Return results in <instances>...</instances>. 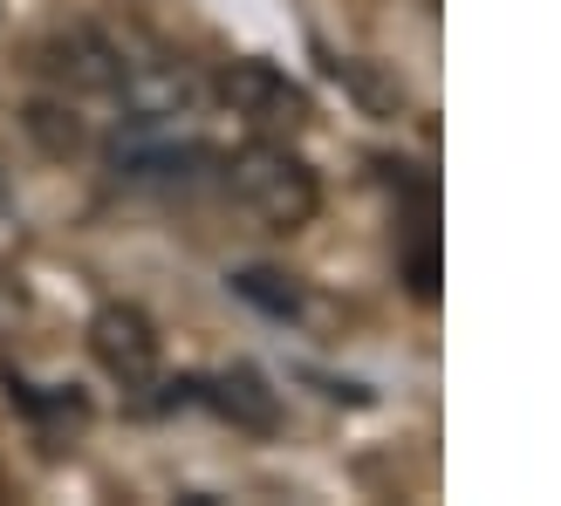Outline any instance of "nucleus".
Here are the masks:
<instances>
[{"mask_svg": "<svg viewBox=\"0 0 561 506\" xmlns=\"http://www.w3.org/2000/svg\"><path fill=\"white\" fill-rule=\"evenodd\" d=\"M110 96H117L130 130H179L206 110V76L185 62V55L164 48H124L117 76H110Z\"/></svg>", "mask_w": 561, "mask_h": 506, "instance_id": "2", "label": "nucleus"}, {"mask_svg": "<svg viewBox=\"0 0 561 506\" xmlns=\"http://www.w3.org/2000/svg\"><path fill=\"white\" fill-rule=\"evenodd\" d=\"M213 404L227 411L233 425H254V432H274V417H280V411H274V390H267V377H261V370H247V363L213 383Z\"/></svg>", "mask_w": 561, "mask_h": 506, "instance_id": "6", "label": "nucleus"}, {"mask_svg": "<svg viewBox=\"0 0 561 506\" xmlns=\"http://www.w3.org/2000/svg\"><path fill=\"white\" fill-rule=\"evenodd\" d=\"M27 322V288H21V274H0V335H14Z\"/></svg>", "mask_w": 561, "mask_h": 506, "instance_id": "10", "label": "nucleus"}, {"mask_svg": "<svg viewBox=\"0 0 561 506\" xmlns=\"http://www.w3.org/2000/svg\"><path fill=\"white\" fill-rule=\"evenodd\" d=\"M27 137H35L48 158H76L82 151V117L69 103H27Z\"/></svg>", "mask_w": 561, "mask_h": 506, "instance_id": "9", "label": "nucleus"}, {"mask_svg": "<svg viewBox=\"0 0 561 506\" xmlns=\"http://www.w3.org/2000/svg\"><path fill=\"white\" fill-rule=\"evenodd\" d=\"M219 172H227V192L240 199V212L261 219L267 233H301L322 212V179L280 137H247L240 151L219 158Z\"/></svg>", "mask_w": 561, "mask_h": 506, "instance_id": "1", "label": "nucleus"}, {"mask_svg": "<svg viewBox=\"0 0 561 506\" xmlns=\"http://www.w3.org/2000/svg\"><path fill=\"white\" fill-rule=\"evenodd\" d=\"M425 8H438V0H425Z\"/></svg>", "mask_w": 561, "mask_h": 506, "instance_id": "11", "label": "nucleus"}, {"mask_svg": "<svg viewBox=\"0 0 561 506\" xmlns=\"http://www.w3.org/2000/svg\"><path fill=\"white\" fill-rule=\"evenodd\" d=\"M90 356H96V370L117 390H130V398L158 390V377H164L158 329H151L145 308H130V301H103L90 315Z\"/></svg>", "mask_w": 561, "mask_h": 506, "instance_id": "3", "label": "nucleus"}, {"mask_svg": "<svg viewBox=\"0 0 561 506\" xmlns=\"http://www.w3.org/2000/svg\"><path fill=\"white\" fill-rule=\"evenodd\" d=\"M192 164H206V151H172V145H145V137H137V145H117V172L124 179H145V185H185L192 179Z\"/></svg>", "mask_w": 561, "mask_h": 506, "instance_id": "7", "label": "nucleus"}, {"mask_svg": "<svg viewBox=\"0 0 561 506\" xmlns=\"http://www.w3.org/2000/svg\"><path fill=\"white\" fill-rule=\"evenodd\" d=\"M124 62V42H110L103 27H62L48 48H42V69L62 82V90H103L110 96V76H117Z\"/></svg>", "mask_w": 561, "mask_h": 506, "instance_id": "5", "label": "nucleus"}, {"mask_svg": "<svg viewBox=\"0 0 561 506\" xmlns=\"http://www.w3.org/2000/svg\"><path fill=\"white\" fill-rule=\"evenodd\" d=\"M233 295H240V301H254L261 315H274V322L301 315V288H295L288 274H274V267H247V274H233Z\"/></svg>", "mask_w": 561, "mask_h": 506, "instance_id": "8", "label": "nucleus"}, {"mask_svg": "<svg viewBox=\"0 0 561 506\" xmlns=\"http://www.w3.org/2000/svg\"><path fill=\"white\" fill-rule=\"evenodd\" d=\"M213 96L227 103V117H240L254 137H288V130L308 124L301 82H288L274 62H227L213 76Z\"/></svg>", "mask_w": 561, "mask_h": 506, "instance_id": "4", "label": "nucleus"}]
</instances>
